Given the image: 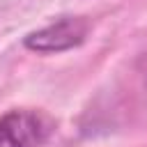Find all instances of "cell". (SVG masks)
Here are the masks:
<instances>
[{
    "label": "cell",
    "mask_w": 147,
    "mask_h": 147,
    "mask_svg": "<svg viewBox=\"0 0 147 147\" xmlns=\"http://www.w3.org/2000/svg\"><path fill=\"white\" fill-rule=\"evenodd\" d=\"M53 131V122L37 110H9L0 117V147H39Z\"/></svg>",
    "instance_id": "1"
},
{
    "label": "cell",
    "mask_w": 147,
    "mask_h": 147,
    "mask_svg": "<svg viewBox=\"0 0 147 147\" xmlns=\"http://www.w3.org/2000/svg\"><path fill=\"white\" fill-rule=\"evenodd\" d=\"M87 34V23L80 18H60L57 23H51L37 32H30L25 37V48L37 53H60L67 48L78 46Z\"/></svg>",
    "instance_id": "2"
}]
</instances>
